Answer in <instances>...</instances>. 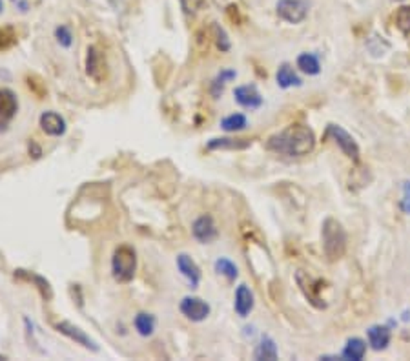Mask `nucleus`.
<instances>
[{
  "label": "nucleus",
  "instance_id": "nucleus-28",
  "mask_svg": "<svg viewBox=\"0 0 410 361\" xmlns=\"http://www.w3.org/2000/svg\"><path fill=\"white\" fill-rule=\"evenodd\" d=\"M17 42V35L15 31L11 30V28H0V51L8 50Z\"/></svg>",
  "mask_w": 410,
  "mask_h": 361
},
{
  "label": "nucleus",
  "instance_id": "nucleus-22",
  "mask_svg": "<svg viewBox=\"0 0 410 361\" xmlns=\"http://www.w3.org/2000/svg\"><path fill=\"white\" fill-rule=\"evenodd\" d=\"M15 275H19V277H24V280L28 281H33L37 285V289L41 290V294L44 295V300H51V295H53V292H51V286L50 283L42 277V275H37L33 274V272H26V270H17Z\"/></svg>",
  "mask_w": 410,
  "mask_h": 361
},
{
  "label": "nucleus",
  "instance_id": "nucleus-30",
  "mask_svg": "<svg viewBox=\"0 0 410 361\" xmlns=\"http://www.w3.org/2000/svg\"><path fill=\"white\" fill-rule=\"evenodd\" d=\"M213 35H215V42H217V48L221 51H228L230 50V41H228V35H226V31L221 28L219 24H213Z\"/></svg>",
  "mask_w": 410,
  "mask_h": 361
},
{
  "label": "nucleus",
  "instance_id": "nucleus-32",
  "mask_svg": "<svg viewBox=\"0 0 410 361\" xmlns=\"http://www.w3.org/2000/svg\"><path fill=\"white\" fill-rule=\"evenodd\" d=\"M400 208L405 212L407 215H410V181H405L401 186V201Z\"/></svg>",
  "mask_w": 410,
  "mask_h": 361
},
{
  "label": "nucleus",
  "instance_id": "nucleus-15",
  "mask_svg": "<svg viewBox=\"0 0 410 361\" xmlns=\"http://www.w3.org/2000/svg\"><path fill=\"white\" fill-rule=\"evenodd\" d=\"M369 336V343L374 351H385L387 347L390 345V331L385 325H372L367 331Z\"/></svg>",
  "mask_w": 410,
  "mask_h": 361
},
{
  "label": "nucleus",
  "instance_id": "nucleus-6",
  "mask_svg": "<svg viewBox=\"0 0 410 361\" xmlns=\"http://www.w3.org/2000/svg\"><path fill=\"white\" fill-rule=\"evenodd\" d=\"M275 11L281 21L289 24H301L309 17V2L304 0H279Z\"/></svg>",
  "mask_w": 410,
  "mask_h": 361
},
{
  "label": "nucleus",
  "instance_id": "nucleus-31",
  "mask_svg": "<svg viewBox=\"0 0 410 361\" xmlns=\"http://www.w3.org/2000/svg\"><path fill=\"white\" fill-rule=\"evenodd\" d=\"M181 2L182 11L186 13V15H195L197 11H201L206 4V0H179Z\"/></svg>",
  "mask_w": 410,
  "mask_h": 361
},
{
  "label": "nucleus",
  "instance_id": "nucleus-29",
  "mask_svg": "<svg viewBox=\"0 0 410 361\" xmlns=\"http://www.w3.org/2000/svg\"><path fill=\"white\" fill-rule=\"evenodd\" d=\"M55 37L57 42L64 48H70L73 44V35H71V30L68 26H59L55 30Z\"/></svg>",
  "mask_w": 410,
  "mask_h": 361
},
{
  "label": "nucleus",
  "instance_id": "nucleus-18",
  "mask_svg": "<svg viewBox=\"0 0 410 361\" xmlns=\"http://www.w3.org/2000/svg\"><path fill=\"white\" fill-rule=\"evenodd\" d=\"M279 356L277 345L270 336H263L259 341L257 349L253 352V358L257 361H275Z\"/></svg>",
  "mask_w": 410,
  "mask_h": 361
},
{
  "label": "nucleus",
  "instance_id": "nucleus-8",
  "mask_svg": "<svg viewBox=\"0 0 410 361\" xmlns=\"http://www.w3.org/2000/svg\"><path fill=\"white\" fill-rule=\"evenodd\" d=\"M192 232L193 237L203 244L212 243V241H215L219 237V230L217 226H215V221H213L212 215H201V217L193 223Z\"/></svg>",
  "mask_w": 410,
  "mask_h": 361
},
{
  "label": "nucleus",
  "instance_id": "nucleus-14",
  "mask_svg": "<svg viewBox=\"0 0 410 361\" xmlns=\"http://www.w3.org/2000/svg\"><path fill=\"white\" fill-rule=\"evenodd\" d=\"M233 309H235L237 315H241V318H246V315L253 311V294L252 290L246 285H241L235 290V303H233Z\"/></svg>",
  "mask_w": 410,
  "mask_h": 361
},
{
  "label": "nucleus",
  "instance_id": "nucleus-7",
  "mask_svg": "<svg viewBox=\"0 0 410 361\" xmlns=\"http://www.w3.org/2000/svg\"><path fill=\"white\" fill-rule=\"evenodd\" d=\"M181 312L186 315L190 321H204L210 315L212 309L208 305L206 301H203L201 297H192L188 295L181 301Z\"/></svg>",
  "mask_w": 410,
  "mask_h": 361
},
{
  "label": "nucleus",
  "instance_id": "nucleus-4",
  "mask_svg": "<svg viewBox=\"0 0 410 361\" xmlns=\"http://www.w3.org/2000/svg\"><path fill=\"white\" fill-rule=\"evenodd\" d=\"M323 139H332L346 157L352 159L354 163L360 161V146L354 141V137L344 128H341L340 124H329L326 130H324Z\"/></svg>",
  "mask_w": 410,
  "mask_h": 361
},
{
  "label": "nucleus",
  "instance_id": "nucleus-21",
  "mask_svg": "<svg viewBox=\"0 0 410 361\" xmlns=\"http://www.w3.org/2000/svg\"><path fill=\"white\" fill-rule=\"evenodd\" d=\"M297 68L306 75H318L321 72V62L315 53H301L297 57Z\"/></svg>",
  "mask_w": 410,
  "mask_h": 361
},
{
  "label": "nucleus",
  "instance_id": "nucleus-16",
  "mask_svg": "<svg viewBox=\"0 0 410 361\" xmlns=\"http://www.w3.org/2000/svg\"><path fill=\"white\" fill-rule=\"evenodd\" d=\"M104 59H102L101 51L97 50L95 46L88 48V57H86V72L91 79L101 81L102 72H104Z\"/></svg>",
  "mask_w": 410,
  "mask_h": 361
},
{
  "label": "nucleus",
  "instance_id": "nucleus-17",
  "mask_svg": "<svg viewBox=\"0 0 410 361\" xmlns=\"http://www.w3.org/2000/svg\"><path fill=\"white\" fill-rule=\"evenodd\" d=\"M248 146H252V141H248V139L221 137L208 141L206 150L208 152H215V150H244V148Z\"/></svg>",
  "mask_w": 410,
  "mask_h": 361
},
{
  "label": "nucleus",
  "instance_id": "nucleus-19",
  "mask_svg": "<svg viewBox=\"0 0 410 361\" xmlns=\"http://www.w3.org/2000/svg\"><path fill=\"white\" fill-rule=\"evenodd\" d=\"M367 354V343L361 338H350L343 349V360L361 361Z\"/></svg>",
  "mask_w": 410,
  "mask_h": 361
},
{
  "label": "nucleus",
  "instance_id": "nucleus-1",
  "mask_svg": "<svg viewBox=\"0 0 410 361\" xmlns=\"http://www.w3.org/2000/svg\"><path fill=\"white\" fill-rule=\"evenodd\" d=\"M266 148L270 152L289 155V157H303L314 152L315 135L312 128L304 124H292L284 128L283 132L273 133L272 137H269Z\"/></svg>",
  "mask_w": 410,
  "mask_h": 361
},
{
  "label": "nucleus",
  "instance_id": "nucleus-12",
  "mask_svg": "<svg viewBox=\"0 0 410 361\" xmlns=\"http://www.w3.org/2000/svg\"><path fill=\"white\" fill-rule=\"evenodd\" d=\"M235 101L241 104L243 108H250V110H255L263 104V97L257 92V88L253 84H246V86H239L235 88Z\"/></svg>",
  "mask_w": 410,
  "mask_h": 361
},
{
  "label": "nucleus",
  "instance_id": "nucleus-23",
  "mask_svg": "<svg viewBox=\"0 0 410 361\" xmlns=\"http://www.w3.org/2000/svg\"><path fill=\"white\" fill-rule=\"evenodd\" d=\"M133 325H135L137 332H139L141 336L144 338L152 336L153 331H155V318H153L152 314H144V312H141V314L135 315Z\"/></svg>",
  "mask_w": 410,
  "mask_h": 361
},
{
  "label": "nucleus",
  "instance_id": "nucleus-24",
  "mask_svg": "<svg viewBox=\"0 0 410 361\" xmlns=\"http://www.w3.org/2000/svg\"><path fill=\"white\" fill-rule=\"evenodd\" d=\"M246 126H248V121H246V117H244L243 113H233V115H228V117H224L223 121H221V128L228 133L241 132V130H244Z\"/></svg>",
  "mask_w": 410,
  "mask_h": 361
},
{
  "label": "nucleus",
  "instance_id": "nucleus-26",
  "mask_svg": "<svg viewBox=\"0 0 410 361\" xmlns=\"http://www.w3.org/2000/svg\"><path fill=\"white\" fill-rule=\"evenodd\" d=\"M235 77H237V73L232 72V70H224V72H221V75H219L212 84V93L215 95V99L223 93L226 81H232V79H235Z\"/></svg>",
  "mask_w": 410,
  "mask_h": 361
},
{
  "label": "nucleus",
  "instance_id": "nucleus-5",
  "mask_svg": "<svg viewBox=\"0 0 410 361\" xmlns=\"http://www.w3.org/2000/svg\"><path fill=\"white\" fill-rule=\"evenodd\" d=\"M295 281H297L299 289L304 294V297L310 301V305H314L315 309H326V301H324V297H321L323 281L314 280L312 275H309L303 270H299L295 274Z\"/></svg>",
  "mask_w": 410,
  "mask_h": 361
},
{
  "label": "nucleus",
  "instance_id": "nucleus-2",
  "mask_svg": "<svg viewBox=\"0 0 410 361\" xmlns=\"http://www.w3.org/2000/svg\"><path fill=\"white\" fill-rule=\"evenodd\" d=\"M321 240H323V252L329 261H340L346 252V232L343 224L334 217L324 219L323 230H321Z\"/></svg>",
  "mask_w": 410,
  "mask_h": 361
},
{
  "label": "nucleus",
  "instance_id": "nucleus-9",
  "mask_svg": "<svg viewBox=\"0 0 410 361\" xmlns=\"http://www.w3.org/2000/svg\"><path fill=\"white\" fill-rule=\"evenodd\" d=\"M55 329L61 334H64V336H68L70 340H73L75 343H79V345H82L84 349H90V351H99V347H97V343L93 340H91L90 336H88L86 332L81 331L79 326L73 325V323H70V321H61V323H57Z\"/></svg>",
  "mask_w": 410,
  "mask_h": 361
},
{
  "label": "nucleus",
  "instance_id": "nucleus-10",
  "mask_svg": "<svg viewBox=\"0 0 410 361\" xmlns=\"http://www.w3.org/2000/svg\"><path fill=\"white\" fill-rule=\"evenodd\" d=\"M17 110H19V102H17L15 93L10 90H0V128H6L10 121L15 117Z\"/></svg>",
  "mask_w": 410,
  "mask_h": 361
},
{
  "label": "nucleus",
  "instance_id": "nucleus-27",
  "mask_svg": "<svg viewBox=\"0 0 410 361\" xmlns=\"http://www.w3.org/2000/svg\"><path fill=\"white\" fill-rule=\"evenodd\" d=\"M396 24L400 28L405 35L410 33V6H405V8H401L398 11V15H396Z\"/></svg>",
  "mask_w": 410,
  "mask_h": 361
},
{
  "label": "nucleus",
  "instance_id": "nucleus-33",
  "mask_svg": "<svg viewBox=\"0 0 410 361\" xmlns=\"http://www.w3.org/2000/svg\"><path fill=\"white\" fill-rule=\"evenodd\" d=\"M0 11H2V0H0Z\"/></svg>",
  "mask_w": 410,
  "mask_h": 361
},
{
  "label": "nucleus",
  "instance_id": "nucleus-11",
  "mask_svg": "<svg viewBox=\"0 0 410 361\" xmlns=\"http://www.w3.org/2000/svg\"><path fill=\"white\" fill-rule=\"evenodd\" d=\"M41 128L46 135L61 137L66 133V121L55 112H46L41 115Z\"/></svg>",
  "mask_w": 410,
  "mask_h": 361
},
{
  "label": "nucleus",
  "instance_id": "nucleus-3",
  "mask_svg": "<svg viewBox=\"0 0 410 361\" xmlns=\"http://www.w3.org/2000/svg\"><path fill=\"white\" fill-rule=\"evenodd\" d=\"M137 255L135 250L122 244L113 252L112 257V274L119 283H130L135 275Z\"/></svg>",
  "mask_w": 410,
  "mask_h": 361
},
{
  "label": "nucleus",
  "instance_id": "nucleus-13",
  "mask_svg": "<svg viewBox=\"0 0 410 361\" xmlns=\"http://www.w3.org/2000/svg\"><path fill=\"white\" fill-rule=\"evenodd\" d=\"M177 269L184 277L188 280V283L192 285V289H197L199 281H201V269L197 266V263L186 254L177 255Z\"/></svg>",
  "mask_w": 410,
  "mask_h": 361
},
{
  "label": "nucleus",
  "instance_id": "nucleus-20",
  "mask_svg": "<svg viewBox=\"0 0 410 361\" xmlns=\"http://www.w3.org/2000/svg\"><path fill=\"white\" fill-rule=\"evenodd\" d=\"M275 81H277V84L283 88V90L292 86H301V84H303L301 79L297 77V73L294 72V68L290 66V64H281V66H279L277 73H275Z\"/></svg>",
  "mask_w": 410,
  "mask_h": 361
},
{
  "label": "nucleus",
  "instance_id": "nucleus-25",
  "mask_svg": "<svg viewBox=\"0 0 410 361\" xmlns=\"http://www.w3.org/2000/svg\"><path fill=\"white\" fill-rule=\"evenodd\" d=\"M215 270H217V274L224 275L228 281H235L239 277V270L237 266H235V263L226 260V257H219V260L215 261Z\"/></svg>",
  "mask_w": 410,
  "mask_h": 361
}]
</instances>
